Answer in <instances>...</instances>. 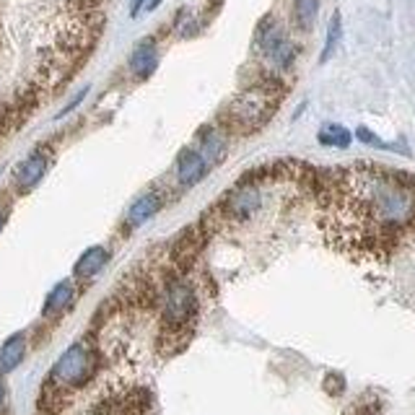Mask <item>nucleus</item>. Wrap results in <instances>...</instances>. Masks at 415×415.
<instances>
[{"mask_svg":"<svg viewBox=\"0 0 415 415\" xmlns=\"http://www.w3.org/2000/svg\"><path fill=\"white\" fill-rule=\"evenodd\" d=\"M143 3H146V0H133V8H130V11H133V16H138V11L143 8Z\"/></svg>","mask_w":415,"mask_h":415,"instance_id":"obj_21","label":"nucleus"},{"mask_svg":"<svg viewBox=\"0 0 415 415\" xmlns=\"http://www.w3.org/2000/svg\"><path fill=\"white\" fill-rule=\"evenodd\" d=\"M86 91H88V88H84V91H81V94L75 96L73 102H70V104H68V107L63 109V112H60V115H57V117H65V115H68V112H73L75 107H78V104H81V102H84V96H86Z\"/></svg>","mask_w":415,"mask_h":415,"instance_id":"obj_19","label":"nucleus"},{"mask_svg":"<svg viewBox=\"0 0 415 415\" xmlns=\"http://www.w3.org/2000/svg\"><path fill=\"white\" fill-rule=\"evenodd\" d=\"M96 369H99V351H96L94 342H73L52 366L44 392H52V397H63L68 392H75V389H81V387H86L94 379Z\"/></svg>","mask_w":415,"mask_h":415,"instance_id":"obj_4","label":"nucleus"},{"mask_svg":"<svg viewBox=\"0 0 415 415\" xmlns=\"http://www.w3.org/2000/svg\"><path fill=\"white\" fill-rule=\"evenodd\" d=\"M205 169H208V161L202 156L200 151L195 148H184L177 156V166H174V174H177V182L180 187H192L205 177Z\"/></svg>","mask_w":415,"mask_h":415,"instance_id":"obj_8","label":"nucleus"},{"mask_svg":"<svg viewBox=\"0 0 415 415\" xmlns=\"http://www.w3.org/2000/svg\"><path fill=\"white\" fill-rule=\"evenodd\" d=\"M156 65H159L156 42H153V39H143V42L135 44V50L130 55V70H133V75L140 78V81H146V78L153 75Z\"/></svg>","mask_w":415,"mask_h":415,"instance_id":"obj_9","label":"nucleus"},{"mask_svg":"<svg viewBox=\"0 0 415 415\" xmlns=\"http://www.w3.org/2000/svg\"><path fill=\"white\" fill-rule=\"evenodd\" d=\"M314 180L322 231L356 260H387L415 226V182L397 169L353 164Z\"/></svg>","mask_w":415,"mask_h":415,"instance_id":"obj_1","label":"nucleus"},{"mask_svg":"<svg viewBox=\"0 0 415 415\" xmlns=\"http://www.w3.org/2000/svg\"><path fill=\"white\" fill-rule=\"evenodd\" d=\"M197 293L187 278L169 276L161 283L159 311H161V338L171 340V351L182 348L180 338H190L197 320Z\"/></svg>","mask_w":415,"mask_h":415,"instance_id":"obj_3","label":"nucleus"},{"mask_svg":"<svg viewBox=\"0 0 415 415\" xmlns=\"http://www.w3.org/2000/svg\"><path fill=\"white\" fill-rule=\"evenodd\" d=\"M23 353H26V335L16 332V335H11L8 340L0 345V376L11 374L23 361Z\"/></svg>","mask_w":415,"mask_h":415,"instance_id":"obj_13","label":"nucleus"},{"mask_svg":"<svg viewBox=\"0 0 415 415\" xmlns=\"http://www.w3.org/2000/svg\"><path fill=\"white\" fill-rule=\"evenodd\" d=\"M280 96H283L280 81L270 73L260 75L257 81H252L247 88L229 99V104L218 115V122L229 133H242V135L257 133L276 115Z\"/></svg>","mask_w":415,"mask_h":415,"instance_id":"obj_2","label":"nucleus"},{"mask_svg":"<svg viewBox=\"0 0 415 415\" xmlns=\"http://www.w3.org/2000/svg\"><path fill=\"white\" fill-rule=\"evenodd\" d=\"M6 218H8V213H6V208H0V231H3V226H6Z\"/></svg>","mask_w":415,"mask_h":415,"instance_id":"obj_22","label":"nucleus"},{"mask_svg":"<svg viewBox=\"0 0 415 415\" xmlns=\"http://www.w3.org/2000/svg\"><path fill=\"white\" fill-rule=\"evenodd\" d=\"M47 169H50V151L39 146V148L32 151V153L16 166V171H13L16 192H19V195H26L29 190H34V187L44 180Z\"/></svg>","mask_w":415,"mask_h":415,"instance_id":"obj_7","label":"nucleus"},{"mask_svg":"<svg viewBox=\"0 0 415 415\" xmlns=\"http://www.w3.org/2000/svg\"><path fill=\"white\" fill-rule=\"evenodd\" d=\"M75 298V286L73 280H63L50 291V296L44 298V307H42V317H57L63 314L65 309L73 304Z\"/></svg>","mask_w":415,"mask_h":415,"instance_id":"obj_12","label":"nucleus"},{"mask_svg":"<svg viewBox=\"0 0 415 415\" xmlns=\"http://www.w3.org/2000/svg\"><path fill=\"white\" fill-rule=\"evenodd\" d=\"M255 50L262 55V60L270 63L276 70H286L296 60V44L291 42L286 29L276 19H265L260 23L255 37Z\"/></svg>","mask_w":415,"mask_h":415,"instance_id":"obj_5","label":"nucleus"},{"mask_svg":"<svg viewBox=\"0 0 415 415\" xmlns=\"http://www.w3.org/2000/svg\"><path fill=\"white\" fill-rule=\"evenodd\" d=\"M260 205H262V190L247 180L239 187L229 190V195L215 205L211 218H218V224H244L260 211Z\"/></svg>","mask_w":415,"mask_h":415,"instance_id":"obj_6","label":"nucleus"},{"mask_svg":"<svg viewBox=\"0 0 415 415\" xmlns=\"http://www.w3.org/2000/svg\"><path fill=\"white\" fill-rule=\"evenodd\" d=\"M161 211V195L159 192H143L138 200L130 205L128 218H125V226L128 229H138L146 221H151L153 215Z\"/></svg>","mask_w":415,"mask_h":415,"instance_id":"obj_10","label":"nucleus"},{"mask_svg":"<svg viewBox=\"0 0 415 415\" xmlns=\"http://www.w3.org/2000/svg\"><path fill=\"white\" fill-rule=\"evenodd\" d=\"M320 13V0H296L293 3V21L301 32H311Z\"/></svg>","mask_w":415,"mask_h":415,"instance_id":"obj_15","label":"nucleus"},{"mask_svg":"<svg viewBox=\"0 0 415 415\" xmlns=\"http://www.w3.org/2000/svg\"><path fill=\"white\" fill-rule=\"evenodd\" d=\"M338 42H340V13H332L330 26H327V42H325V50H322V63H327L332 57V52L338 50Z\"/></svg>","mask_w":415,"mask_h":415,"instance_id":"obj_17","label":"nucleus"},{"mask_svg":"<svg viewBox=\"0 0 415 415\" xmlns=\"http://www.w3.org/2000/svg\"><path fill=\"white\" fill-rule=\"evenodd\" d=\"M317 138L322 146H330V148H348L351 146V133L342 125H325Z\"/></svg>","mask_w":415,"mask_h":415,"instance_id":"obj_16","label":"nucleus"},{"mask_svg":"<svg viewBox=\"0 0 415 415\" xmlns=\"http://www.w3.org/2000/svg\"><path fill=\"white\" fill-rule=\"evenodd\" d=\"M109 262V249L107 247H88L84 255L78 257V262L73 265V276L81 280L94 278L99 270H104V265Z\"/></svg>","mask_w":415,"mask_h":415,"instance_id":"obj_11","label":"nucleus"},{"mask_svg":"<svg viewBox=\"0 0 415 415\" xmlns=\"http://www.w3.org/2000/svg\"><path fill=\"white\" fill-rule=\"evenodd\" d=\"M348 415H376V410L374 407H366V405H356V407H351L348 410Z\"/></svg>","mask_w":415,"mask_h":415,"instance_id":"obj_20","label":"nucleus"},{"mask_svg":"<svg viewBox=\"0 0 415 415\" xmlns=\"http://www.w3.org/2000/svg\"><path fill=\"white\" fill-rule=\"evenodd\" d=\"M3 403H6V384L0 382V407H3Z\"/></svg>","mask_w":415,"mask_h":415,"instance_id":"obj_23","label":"nucleus"},{"mask_svg":"<svg viewBox=\"0 0 415 415\" xmlns=\"http://www.w3.org/2000/svg\"><path fill=\"white\" fill-rule=\"evenodd\" d=\"M197 143H200V153L205 156L208 164H218V161L224 159L226 140H224V135H221V130L202 128L200 133H197Z\"/></svg>","mask_w":415,"mask_h":415,"instance_id":"obj_14","label":"nucleus"},{"mask_svg":"<svg viewBox=\"0 0 415 415\" xmlns=\"http://www.w3.org/2000/svg\"><path fill=\"white\" fill-rule=\"evenodd\" d=\"M356 135H358V140H363V143H369V146H376V148H387V143H384V140L376 138V135H374L371 130L358 128V130H356Z\"/></svg>","mask_w":415,"mask_h":415,"instance_id":"obj_18","label":"nucleus"}]
</instances>
